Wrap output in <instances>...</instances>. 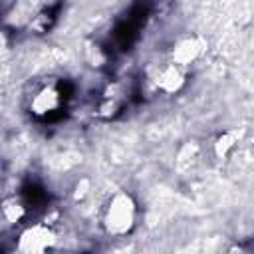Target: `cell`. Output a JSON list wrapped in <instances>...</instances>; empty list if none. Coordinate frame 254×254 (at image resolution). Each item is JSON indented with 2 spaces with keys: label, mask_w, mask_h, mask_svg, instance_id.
<instances>
[{
  "label": "cell",
  "mask_w": 254,
  "mask_h": 254,
  "mask_svg": "<svg viewBox=\"0 0 254 254\" xmlns=\"http://www.w3.org/2000/svg\"><path fill=\"white\" fill-rule=\"evenodd\" d=\"M135 216H137V206H135L133 196L127 192H117L109 198V202L105 206L103 226L109 234L121 236L133 228Z\"/></svg>",
  "instance_id": "6da1fadb"
},
{
  "label": "cell",
  "mask_w": 254,
  "mask_h": 254,
  "mask_svg": "<svg viewBox=\"0 0 254 254\" xmlns=\"http://www.w3.org/2000/svg\"><path fill=\"white\" fill-rule=\"evenodd\" d=\"M58 242L56 232L48 224H32L24 228L18 236V252L20 254H48Z\"/></svg>",
  "instance_id": "7a4b0ae2"
},
{
  "label": "cell",
  "mask_w": 254,
  "mask_h": 254,
  "mask_svg": "<svg viewBox=\"0 0 254 254\" xmlns=\"http://www.w3.org/2000/svg\"><path fill=\"white\" fill-rule=\"evenodd\" d=\"M206 50V40L200 38V36H187V38H181L175 46H173V52H171V62L179 67H189L190 64H194L202 52Z\"/></svg>",
  "instance_id": "3957f363"
},
{
  "label": "cell",
  "mask_w": 254,
  "mask_h": 254,
  "mask_svg": "<svg viewBox=\"0 0 254 254\" xmlns=\"http://www.w3.org/2000/svg\"><path fill=\"white\" fill-rule=\"evenodd\" d=\"M185 69L183 67H179V65H175L173 62H169L165 67H161L159 69V73L155 75V85L161 89V91H165V93H177V91H181L183 89V85H185Z\"/></svg>",
  "instance_id": "277c9868"
},
{
  "label": "cell",
  "mask_w": 254,
  "mask_h": 254,
  "mask_svg": "<svg viewBox=\"0 0 254 254\" xmlns=\"http://www.w3.org/2000/svg\"><path fill=\"white\" fill-rule=\"evenodd\" d=\"M60 105V93L54 87H44L36 93V97L32 99V111L36 115H46L50 111H54Z\"/></svg>",
  "instance_id": "5b68a950"
},
{
  "label": "cell",
  "mask_w": 254,
  "mask_h": 254,
  "mask_svg": "<svg viewBox=\"0 0 254 254\" xmlns=\"http://www.w3.org/2000/svg\"><path fill=\"white\" fill-rule=\"evenodd\" d=\"M240 137H242V131H238V129H230V131H224L216 141H214V155L218 157V159H224V157H228L230 155V151L238 145V141H240Z\"/></svg>",
  "instance_id": "8992f818"
},
{
  "label": "cell",
  "mask_w": 254,
  "mask_h": 254,
  "mask_svg": "<svg viewBox=\"0 0 254 254\" xmlns=\"http://www.w3.org/2000/svg\"><path fill=\"white\" fill-rule=\"evenodd\" d=\"M24 214H26V206L20 202V198H16V196L4 198V202H2V216L6 218V222L16 224V222H20L24 218Z\"/></svg>",
  "instance_id": "52a82bcc"
},
{
  "label": "cell",
  "mask_w": 254,
  "mask_h": 254,
  "mask_svg": "<svg viewBox=\"0 0 254 254\" xmlns=\"http://www.w3.org/2000/svg\"><path fill=\"white\" fill-rule=\"evenodd\" d=\"M85 58H87V62H89L93 67H101V65L107 62L105 52H103L101 46H97V44H87V48H85Z\"/></svg>",
  "instance_id": "ba28073f"
},
{
  "label": "cell",
  "mask_w": 254,
  "mask_h": 254,
  "mask_svg": "<svg viewBox=\"0 0 254 254\" xmlns=\"http://www.w3.org/2000/svg\"><path fill=\"white\" fill-rule=\"evenodd\" d=\"M87 192H89V181H87V179H81V181L75 185L73 198H75V200H81V198H83Z\"/></svg>",
  "instance_id": "9c48e42d"
}]
</instances>
